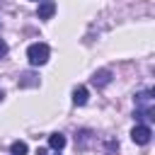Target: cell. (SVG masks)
Listing matches in <instances>:
<instances>
[{
	"label": "cell",
	"mask_w": 155,
	"mask_h": 155,
	"mask_svg": "<svg viewBox=\"0 0 155 155\" xmlns=\"http://www.w3.org/2000/svg\"><path fill=\"white\" fill-rule=\"evenodd\" d=\"M87 99H90L87 87H85V85H78V87L73 90V104H75V107H85V104H87Z\"/></svg>",
	"instance_id": "5b68a950"
},
{
	"label": "cell",
	"mask_w": 155,
	"mask_h": 155,
	"mask_svg": "<svg viewBox=\"0 0 155 155\" xmlns=\"http://www.w3.org/2000/svg\"><path fill=\"white\" fill-rule=\"evenodd\" d=\"M48 56H51V48H48L46 44H41V41H36V44H31V46L27 48L29 65H44V63L48 61Z\"/></svg>",
	"instance_id": "6da1fadb"
},
{
	"label": "cell",
	"mask_w": 155,
	"mask_h": 155,
	"mask_svg": "<svg viewBox=\"0 0 155 155\" xmlns=\"http://www.w3.org/2000/svg\"><path fill=\"white\" fill-rule=\"evenodd\" d=\"M48 145H51L56 153L63 150V148H65V136H63V133H51V136H48Z\"/></svg>",
	"instance_id": "8992f818"
},
{
	"label": "cell",
	"mask_w": 155,
	"mask_h": 155,
	"mask_svg": "<svg viewBox=\"0 0 155 155\" xmlns=\"http://www.w3.org/2000/svg\"><path fill=\"white\" fill-rule=\"evenodd\" d=\"M53 12H56V2H53V0H41V2H39V10H36L39 19H51Z\"/></svg>",
	"instance_id": "277c9868"
},
{
	"label": "cell",
	"mask_w": 155,
	"mask_h": 155,
	"mask_svg": "<svg viewBox=\"0 0 155 155\" xmlns=\"http://www.w3.org/2000/svg\"><path fill=\"white\" fill-rule=\"evenodd\" d=\"M56 155H58V153H56Z\"/></svg>",
	"instance_id": "7c38bea8"
},
{
	"label": "cell",
	"mask_w": 155,
	"mask_h": 155,
	"mask_svg": "<svg viewBox=\"0 0 155 155\" xmlns=\"http://www.w3.org/2000/svg\"><path fill=\"white\" fill-rule=\"evenodd\" d=\"M150 136H153V131H150V126H145V124H138V126H133V131H131V140H133L136 145L150 143Z\"/></svg>",
	"instance_id": "7a4b0ae2"
},
{
	"label": "cell",
	"mask_w": 155,
	"mask_h": 155,
	"mask_svg": "<svg viewBox=\"0 0 155 155\" xmlns=\"http://www.w3.org/2000/svg\"><path fill=\"white\" fill-rule=\"evenodd\" d=\"M109 82H111V70H109V68L94 70V75H92V85H94V87H107Z\"/></svg>",
	"instance_id": "3957f363"
},
{
	"label": "cell",
	"mask_w": 155,
	"mask_h": 155,
	"mask_svg": "<svg viewBox=\"0 0 155 155\" xmlns=\"http://www.w3.org/2000/svg\"><path fill=\"white\" fill-rule=\"evenodd\" d=\"M27 150H29V148H27L24 140H15V143L10 145V153H12V155H27Z\"/></svg>",
	"instance_id": "ba28073f"
},
{
	"label": "cell",
	"mask_w": 155,
	"mask_h": 155,
	"mask_svg": "<svg viewBox=\"0 0 155 155\" xmlns=\"http://www.w3.org/2000/svg\"><path fill=\"white\" fill-rule=\"evenodd\" d=\"M5 56H7V44L0 39V58H5Z\"/></svg>",
	"instance_id": "9c48e42d"
},
{
	"label": "cell",
	"mask_w": 155,
	"mask_h": 155,
	"mask_svg": "<svg viewBox=\"0 0 155 155\" xmlns=\"http://www.w3.org/2000/svg\"><path fill=\"white\" fill-rule=\"evenodd\" d=\"M39 85V78L34 73H22L19 75V87H36Z\"/></svg>",
	"instance_id": "52a82bcc"
},
{
	"label": "cell",
	"mask_w": 155,
	"mask_h": 155,
	"mask_svg": "<svg viewBox=\"0 0 155 155\" xmlns=\"http://www.w3.org/2000/svg\"><path fill=\"white\" fill-rule=\"evenodd\" d=\"M2 99H5V92H2V90H0V102H2Z\"/></svg>",
	"instance_id": "30bf717a"
},
{
	"label": "cell",
	"mask_w": 155,
	"mask_h": 155,
	"mask_svg": "<svg viewBox=\"0 0 155 155\" xmlns=\"http://www.w3.org/2000/svg\"><path fill=\"white\" fill-rule=\"evenodd\" d=\"M34 2H39V0H34Z\"/></svg>",
	"instance_id": "8fae6325"
}]
</instances>
